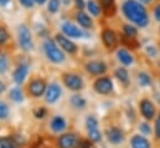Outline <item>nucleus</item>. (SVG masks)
<instances>
[{
    "instance_id": "nucleus-1",
    "label": "nucleus",
    "mask_w": 160,
    "mask_h": 148,
    "mask_svg": "<svg viewBox=\"0 0 160 148\" xmlns=\"http://www.w3.org/2000/svg\"><path fill=\"white\" fill-rule=\"evenodd\" d=\"M122 11L130 23L139 28H145L149 24V14L144 4L138 0H125L122 5Z\"/></svg>"
},
{
    "instance_id": "nucleus-2",
    "label": "nucleus",
    "mask_w": 160,
    "mask_h": 148,
    "mask_svg": "<svg viewBox=\"0 0 160 148\" xmlns=\"http://www.w3.org/2000/svg\"><path fill=\"white\" fill-rule=\"evenodd\" d=\"M43 50H45V54L47 56V59L53 62V64H61L65 61V55L63 52L58 49V46L55 44L53 40L48 39L45 41L43 44Z\"/></svg>"
},
{
    "instance_id": "nucleus-3",
    "label": "nucleus",
    "mask_w": 160,
    "mask_h": 148,
    "mask_svg": "<svg viewBox=\"0 0 160 148\" xmlns=\"http://www.w3.org/2000/svg\"><path fill=\"white\" fill-rule=\"evenodd\" d=\"M18 39H19V45L24 51H30L34 47V42H32V37L31 33L29 30V28L25 24L19 25L18 28Z\"/></svg>"
},
{
    "instance_id": "nucleus-4",
    "label": "nucleus",
    "mask_w": 160,
    "mask_h": 148,
    "mask_svg": "<svg viewBox=\"0 0 160 148\" xmlns=\"http://www.w3.org/2000/svg\"><path fill=\"white\" fill-rule=\"evenodd\" d=\"M101 37H102V41H103V45L104 47L108 50V51H113L118 47V42H119V39H118V35L109 28H106L102 30V34H101Z\"/></svg>"
},
{
    "instance_id": "nucleus-5",
    "label": "nucleus",
    "mask_w": 160,
    "mask_h": 148,
    "mask_svg": "<svg viewBox=\"0 0 160 148\" xmlns=\"http://www.w3.org/2000/svg\"><path fill=\"white\" fill-rule=\"evenodd\" d=\"M62 80H63L65 86H67V88H70L72 91H80L84 86L83 80L76 74H63Z\"/></svg>"
},
{
    "instance_id": "nucleus-6",
    "label": "nucleus",
    "mask_w": 160,
    "mask_h": 148,
    "mask_svg": "<svg viewBox=\"0 0 160 148\" xmlns=\"http://www.w3.org/2000/svg\"><path fill=\"white\" fill-rule=\"evenodd\" d=\"M93 87H94L96 92H98L101 95H108L113 91V82L109 77H99L93 83Z\"/></svg>"
},
{
    "instance_id": "nucleus-7",
    "label": "nucleus",
    "mask_w": 160,
    "mask_h": 148,
    "mask_svg": "<svg viewBox=\"0 0 160 148\" xmlns=\"http://www.w3.org/2000/svg\"><path fill=\"white\" fill-rule=\"evenodd\" d=\"M62 31L66 36H71L73 39H78V37H89V35L84 31L80 29L78 26H76L72 23H63L62 24Z\"/></svg>"
},
{
    "instance_id": "nucleus-8",
    "label": "nucleus",
    "mask_w": 160,
    "mask_h": 148,
    "mask_svg": "<svg viewBox=\"0 0 160 148\" xmlns=\"http://www.w3.org/2000/svg\"><path fill=\"white\" fill-rule=\"evenodd\" d=\"M139 107H140V112H142V114H143V117L145 119H149L150 121V119H153L155 117L157 110H155L154 103L150 100H148V98L142 100L140 103H139Z\"/></svg>"
},
{
    "instance_id": "nucleus-9",
    "label": "nucleus",
    "mask_w": 160,
    "mask_h": 148,
    "mask_svg": "<svg viewBox=\"0 0 160 148\" xmlns=\"http://www.w3.org/2000/svg\"><path fill=\"white\" fill-rule=\"evenodd\" d=\"M84 69H86V71H87L88 74L98 76V75L106 74V71H107V65H106L103 61H97V60H94V61L87 62V64L84 65Z\"/></svg>"
},
{
    "instance_id": "nucleus-10",
    "label": "nucleus",
    "mask_w": 160,
    "mask_h": 148,
    "mask_svg": "<svg viewBox=\"0 0 160 148\" xmlns=\"http://www.w3.org/2000/svg\"><path fill=\"white\" fill-rule=\"evenodd\" d=\"M55 39H56V42L58 44V46H61V49L65 50L66 52L72 54V55H75L77 52V45L75 42H72L70 39H67L61 34H57Z\"/></svg>"
},
{
    "instance_id": "nucleus-11",
    "label": "nucleus",
    "mask_w": 160,
    "mask_h": 148,
    "mask_svg": "<svg viewBox=\"0 0 160 148\" xmlns=\"http://www.w3.org/2000/svg\"><path fill=\"white\" fill-rule=\"evenodd\" d=\"M102 14L106 18H113L117 14V4L116 0H98Z\"/></svg>"
},
{
    "instance_id": "nucleus-12",
    "label": "nucleus",
    "mask_w": 160,
    "mask_h": 148,
    "mask_svg": "<svg viewBox=\"0 0 160 148\" xmlns=\"http://www.w3.org/2000/svg\"><path fill=\"white\" fill-rule=\"evenodd\" d=\"M46 91V83L41 78H35L29 83V93L32 97H40Z\"/></svg>"
},
{
    "instance_id": "nucleus-13",
    "label": "nucleus",
    "mask_w": 160,
    "mask_h": 148,
    "mask_svg": "<svg viewBox=\"0 0 160 148\" xmlns=\"http://www.w3.org/2000/svg\"><path fill=\"white\" fill-rule=\"evenodd\" d=\"M61 93H62L61 87L57 83H51L46 88V96H45V98H46V101L48 103H53V102H56L60 98Z\"/></svg>"
},
{
    "instance_id": "nucleus-14",
    "label": "nucleus",
    "mask_w": 160,
    "mask_h": 148,
    "mask_svg": "<svg viewBox=\"0 0 160 148\" xmlns=\"http://www.w3.org/2000/svg\"><path fill=\"white\" fill-rule=\"evenodd\" d=\"M107 137L108 141L112 145H120L124 141V133L118 127H111L107 130Z\"/></svg>"
},
{
    "instance_id": "nucleus-15",
    "label": "nucleus",
    "mask_w": 160,
    "mask_h": 148,
    "mask_svg": "<svg viewBox=\"0 0 160 148\" xmlns=\"http://www.w3.org/2000/svg\"><path fill=\"white\" fill-rule=\"evenodd\" d=\"M76 20L77 23L80 24L83 29H93L94 28V24H93V20L91 19V16L84 13L83 10H78V13L76 14Z\"/></svg>"
},
{
    "instance_id": "nucleus-16",
    "label": "nucleus",
    "mask_w": 160,
    "mask_h": 148,
    "mask_svg": "<svg viewBox=\"0 0 160 148\" xmlns=\"http://www.w3.org/2000/svg\"><path fill=\"white\" fill-rule=\"evenodd\" d=\"M77 145V137L72 133H66L60 137L58 147L60 148H73Z\"/></svg>"
},
{
    "instance_id": "nucleus-17",
    "label": "nucleus",
    "mask_w": 160,
    "mask_h": 148,
    "mask_svg": "<svg viewBox=\"0 0 160 148\" xmlns=\"http://www.w3.org/2000/svg\"><path fill=\"white\" fill-rule=\"evenodd\" d=\"M28 72H29V66L26 64H21L15 69V71L12 74V78L18 85H21L24 82L25 77L28 76Z\"/></svg>"
},
{
    "instance_id": "nucleus-18",
    "label": "nucleus",
    "mask_w": 160,
    "mask_h": 148,
    "mask_svg": "<svg viewBox=\"0 0 160 148\" xmlns=\"http://www.w3.org/2000/svg\"><path fill=\"white\" fill-rule=\"evenodd\" d=\"M117 56H118V60L120 61V64L124 65V66H129L134 61V59H133L132 54L128 51V49H119L117 51Z\"/></svg>"
},
{
    "instance_id": "nucleus-19",
    "label": "nucleus",
    "mask_w": 160,
    "mask_h": 148,
    "mask_svg": "<svg viewBox=\"0 0 160 148\" xmlns=\"http://www.w3.org/2000/svg\"><path fill=\"white\" fill-rule=\"evenodd\" d=\"M130 145H132V148H150V142L145 137L139 135H135L132 137Z\"/></svg>"
},
{
    "instance_id": "nucleus-20",
    "label": "nucleus",
    "mask_w": 160,
    "mask_h": 148,
    "mask_svg": "<svg viewBox=\"0 0 160 148\" xmlns=\"http://www.w3.org/2000/svg\"><path fill=\"white\" fill-rule=\"evenodd\" d=\"M120 42H122L123 46H125L127 49H130V50H137L140 46V44L137 40V37L127 36L124 34H122V36H120Z\"/></svg>"
},
{
    "instance_id": "nucleus-21",
    "label": "nucleus",
    "mask_w": 160,
    "mask_h": 148,
    "mask_svg": "<svg viewBox=\"0 0 160 148\" xmlns=\"http://www.w3.org/2000/svg\"><path fill=\"white\" fill-rule=\"evenodd\" d=\"M66 128V121L61 116H55L51 121V130L53 132H61Z\"/></svg>"
},
{
    "instance_id": "nucleus-22",
    "label": "nucleus",
    "mask_w": 160,
    "mask_h": 148,
    "mask_svg": "<svg viewBox=\"0 0 160 148\" xmlns=\"http://www.w3.org/2000/svg\"><path fill=\"white\" fill-rule=\"evenodd\" d=\"M86 8H87V10H88V13L92 15V16H99V14L102 13V10H101V6H99V4L96 1V0H88L87 3H86Z\"/></svg>"
},
{
    "instance_id": "nucleus-23",
    "label": "nucleus",
    "mask_w": 160,
    "mask_h": 148,
    "mask_svg": "<svg viewBox=\"0 0 160 148\" xmlns=\"http://www.w3.org/2000/svg\"><path fill=\"white\" fill-rule=\"evenodd\" d=\"M114 75L117 76V78L122 83H124V85H128V83H129V74H128V71H127L124 67L117 69Z\"/></svg>"
},
{
    "instance_id": "nucleus-24",
    "label": "nucleus",
    "mask_w": 160,
    "mask_h": 148,
    "mask_svg": "<svg viewBox=\"0 0 160 148\" xmlns=\"http://www.w3.org/2000/svg\"><path fill=\"white\" fill-rule=\"evenodd\" d=\"M137 78H138V83L143 87H147V86L152 85V78L147 72H139Z\"/></svg>"
},
{
    "instance_id": "nucleus-25",
    "label": "nucleus",
    "mask_w": 160,
    "mask_h": 148,
    "mask_svg": "<svg viewBox=\"0 0 160 148\" xmlns=\"http://www.w3.org/2000/svg\"><path fill=\"white\" fill-rule=\"evenodd\" d=\"M70 102H71V105H72L73 107H76V108H83V107L86 106V100H84L82 96H80V95L72 96L71 100H70Z\"/></svg>"
},
{
    "instance_id": "nucleus-26",
    "label": "nucleus",
    "mask_w": 160,
    "mask_h": 148,
    "mask_svg": "<svg viewBox=\"0 0 160 148\" xmlns=\"http://www.w3.org/2000/svg\"><path fill=\"white\" fill-rule=\"evenodd\" d=\"M123 34L127 36L130 37H137L138 36V29L130 24H124L123 25Z\"/></svg>"
},
{
    "instance_id": "nucleus-27",
    "label": "nucleus",
    "mask_w": 160,
    "mask_h": 148,
    "mask_svg": "<svg viewBox=\"0 0 160 148\" xmlns=\"http://www.w3.org/2000/svg\"><path fill=\"white\" fill-rule=\"evenodd\" d=\"M60 6H61V0H48L47 3V10L51 14L57 13L60 10Z\"/></svg>"
},
{
    "instance_id": "nucleus-28",
    "label": "nucleus",
    "mask_w": 160,
    "mask_h": 148,
    "mask_svg": "<svg viewBox=\"0 0 160 148\" xmlns=\"http://www.w3.org/2000/svg\"><path fill=\"white\" fill-rule=\"evenodd\" d=\"M86 127H87V131L98 128V121H97V118L94 116H88L87 119H86Z\"/></svg>"
},
{
    "instance_id": "nucleus-29",
    "label": "nucleus",
    "mask_w": 160,
    "mask_h": 148,
    "mask_svg": "<svg viewBox=\"0 0 160 148\" xmlns=\"http://www.w3.org/2000/svg\"><path fill=\"white\" fill-rule=\"evenodd\" d=\"M88 137L92 142H99L102 140V136H101V132L98 131V128L88 131Z\"/></svg>"
},
{
    "instance_id": "nucleus-30",
    "label": "nucleus",
    "mask_w": 160,
    "mask_h": 148,
    "mask_svg": "<svg viewBox=\"0 0 160 148\" xmlns=\"http://www.w3.org/2000/svg\"><path fill=\"white\" fill-rule=\"evenodd\" d=\"M10 97L15 102H21L22 101V93H21V91L19 88H12L10 91Z\"/></svg>"
},
{
    "instance_id": "nucleus-31",
    "label": "nucleus",
    "mask_w": 160,
    "mask_h": 148,
    "mask_svg": "<svg viewBox=\"0 0 160 148\" xmlns=\"http://www.w3.org/2000/svg\"><path fill=\"white\" fill-rule=\"evenodd\" d=\"M9 116V107L5 102L0 101V119H6Z\"/></svg>"
},
{
    "instance_id": "nucleus-32",
    "label": "nucleus",
    "mask_w": 160,
    "mask_h": 148,
    "mask_svg": "<svg viewBox=\"0 0 160 148\" xmlns=\"http://www.w3.org/2000/svg\"><path fill=\"white\" fill-rule=\"evenodd\" d=\"M6 71H8V60L2 54H0V75L5 74Z\"/></svg>"
},
{
    "instance_id": "nucleus-33",
    "label": "nucleus",
    "mask_w": 160,
    "mask_h": 148,
    "mask_svg": "<svg viewBox=\"0 0 160 148\" xmlns=\"http://www.w3.org/2000/svg\"><path fill=\"white\" fill-rule=\"evenodd\" d=\"M9 40V33L5 28L0 26V45H4L6 41Z\"/></svg>"
},
{
    "instance_id": "nucleus-34",
    "label": "nucleus",
    "mask_w": 160,
    "mask_h": 148,
    "mask_svg": "<svg viewBox=\"0 0 160 148\" xmlns=\"http://www.w3.org/2000/svg\"><path fill=\"white\" fill-rule=\"evenodd\" d=\"M0 148H15L9 138H0Z\"/></svg>"
},
{
    "instance_id": "nucleus-35",
    "label": "nucleus",
    "mask_w": 160,
    "mask_h": 148,
    "mask_svg": "<svg viewBox=\"0 0 160 148\" xmlns=\"http://www.w3.org/2000/svg\"><path fill=\"white\" fill-rule=\"evenodd\" d=\"M145 51H147V54H148L149 56H152V57H155V56L158 55V50H157V47H155L154 45H148V46L145 47Z\"/></svg>"
},
{
    "instance_id": "nucleus-36",
    "label": "nucleus",
    "mask_w": 160,
    "mask_h": 148,
    "mask_svg": "<svg viewBox=\"0 0 160 148\" xmlns=\"http://www.w3.org/2000/svg\"><path fill=\"white\" fill-rule=\"evenodd\" d=\"M140 132L143 133V135H149L150 132H152V130H150V126L148 124V123H140Z\"/></svg>"
},
{
    "instance_id": "nucleus-37",
    "label": "nucleus",
    "mask_w": 160,
    "mask_h": 148,
    "mask_svg": "<svg viewBox=\"0 0 160 148\" xmlns=\"http://www.w3.org/2000/svg\"><path fill=\"white\" fill-rule=\"evenodd\" d=\"M19 3H20L24 8H26V9L34 8V4H35V1H34V0H19Z\"/></svg>"
},
{
    "instance_id": "nucleus-38",
    "label": "nucleus",
    "mask_w": 160,
    "mask_h": 148,
    "mask_svg": "<svg viewBox=\"0 0 160 148\" xmlns=\"http://www.w3.org/2000/svg\"><path fill=\"white\" fill-rule=\"evenodd\" d=\"M76 148H91V142L86 141V140H81V141L77 142Z\"/></svg>"
},
{
    "instance_id": "nucleus-39",
    "label": "nucleus",
    "mask_w": 160,
    "mask_h": 148,
    "mask_svg": "<svg viewBox=\"0 0 160 148\" xmlns=\"http://www.w3.org/2000/svg\"><path fill=\"white\" fill-rule=\"evenodd\" d=\"M155 135H157V138L160 140V113L158 114L155 121Z\"/></svg>"
},
{
    "instance_id": "nucleus-40",
    "label": "nucleus",
    "mask_w": 160,
    "mask_h": 148,
    "mask_svg": "<svg viewBox=\"0 0 160 148\" xmlns=\"http://www.w3.org/2000/svg\"><path fill=\"white\" fill-rule=\"evenodd\" d=\"M154 16H155V20L157 21H160V3H158L154 6Z\"/></svg>"
},
{
    "instance_id": "nucleus-41",
    "label": "nucleus",
    "mask_w": 160,
    "mask_h": 148,
    "mask_svg": "<svg viewBox=\"0 0 160 148\" xmlns=\"http://www.w3.org/2000/svg\"><path fill=\"white\" fill-rule=\"evenodd\" d=\"M73 1H75L76 8H77L78 10H83V9L86 8V3H84V0H73Z\"/></svg>"
},
{
    "instance_id": "nucleus-42",
    "label": "nucleus",
    "mask_w": 160,
    "mask_h": 148,
    "mask_svg": "<svg viewBox=\"0 0 160 148\" xmlns=\"http://www.w3.org/2000/svg\"><path fill=\"white\" fill-rule=\"evenodd\" d=\"M35 116H36V118H43V117L46 116V110H45V108H39V110H36V111H35Z\"/></svg>"
},
{
    "instance_id": "nucleus-43",
    "label": "nucleus",
    "mask_w": 160,
    "mask_h": 148,
    "mask_svg": "<svg viewBox=\"0 0 160 148\" xmlns=\"http://www.w3.org/2000/svg\"><path fill=\"white\" fill-rule=\"evenodd\" d=\"M11 0H0V6H2V8H5V6H8L9 5V3H10Z\"/></svg>"
},
{
    "instance_id": "nucleus-44",
    "label": "nucleus",
    "mask_w": 160,
    "mask_h": 148,
    "mask_svg": "<svg viewBox=\"0 0 160 148\" xmlns=\"http://www.w3.org/2000/svg\"><path fill=\"white\" fill-rule=\"evenodd\" d=\"M34 1H35L36 4H39V5H43V4H45L47 0H34Z\"/></svg>"
},
{
    "instance_id": "nucleus-45",
    "label": "nucleus",
    "mask_w": 160,
    "mask_h": 148,
    "mask_svg": "<svg viewBox=\"0 0 160 148\" xmlns=\"http://www.w3.org/2000/svg\"><path fill=\"white\" fill-rule=\"evenodd\" d=\"M139 1H140L142 4H145V5H148V4H150L153 0H139Z\"/></svg>"
},
{
    "instance_id": "nucleus-46",
    "label": "nucleus",
    "mask_w": 160,
    "mask_h": 148,
    "mask_svg": "<svg viewBox=\"0 0 160 148\" xmlns=\"http://www.w3.org/2000/svg\"><path fill=\"white\" fill-rule=\"evenodd\" d=\"M4 90H5V86H4V83H2V82H0V93H1Z\"/></svg>"
},
{
    "instance_id": "nucleus-47",
    "label": "nucleus",
    "mask_w": 160,
    "mask_h": 148,
    "mask_svg": "<svg viewBox=\"0 0 160 148\" xmlns=\"http://www.w3.org/2000/svg\"><path fill=\"white\" fill-rule=\"evenodd\" d=\"M62 1H63L65 5H68V4H70V0H61V3H62Z\"/></svg>"
},
{
    "instance_id": "nucleus-48",
    "label": "nucleus",
    "mask_w": 160,
    "mask_h": 148,
    "mask_svg": "<svg viewBox=\"0 0 160 148\" xmlns=\"http://www.w3.org/2000/svg\"><path fill=\"white\" fill-rule=\"evenodd\" d=\"M30 148H42V147H40L39 145H35V146H32V147H30Z\"/></svg>"
},
{
    "instance_id": "nucleus-49",
    "label": "nucleus",
    "mask_w": 160,
    "mask_h": 148,
    "mask_svg": "<svg viewBox=\"0 0 160 148\" xmlns=\"http://www.w3.org/2000/svg\"><path fill=\"white\" fill-rule=\"evenodd\" d=\"M159 67H160V61H159Z\"/></svg>"
},
{
    "instance_id": "nucleus-50",
    "label": "nucleus",
    "mask_w": 160,
    "mask_h": 148,
    "mask_svg": "<svg viewBox=\"0 0 160 148\" xmlns=\"http://www.w3.org/2000/svg\"><path fill=\"white\" fill-rule=\"evenodd\" d=\"M159 31H160V29H159Z\"/></svg>"
},
{
    "instance_id": "nucleus-51",
    "label": "nucleus",
    "mask_w": 160,
    "mask_h": 148,
    "mask_svg": "<svg viewBox=\"0 0 160 148\" xmlns=\"http://www.w3.org/2000/svg\"><path fill=\"white\" fill-rule=\"evenodd\" d=\"M159 83H160V81H159Z\"/></svg>"
}]
</instances>
